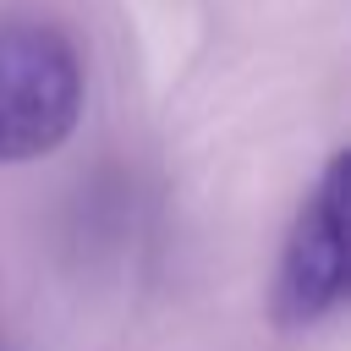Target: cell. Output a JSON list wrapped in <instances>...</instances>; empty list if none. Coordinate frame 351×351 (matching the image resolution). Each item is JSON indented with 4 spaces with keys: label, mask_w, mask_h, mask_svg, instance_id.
I'll return each instance as SVG.
<instances>
[{
    "label": "cell",
    "mask_w": 351,
    "mask_h": 351,
    "mask_svg": "<svg viewBox=\"0 0 351 351\" xmlns=\"http://www.w3.org/2000/svg\"><path fill=\"white\" fill-rule=\"evenodd\" d=\"M82 110V66L60 27L0 22V159H44Z\"/></svg>",
    "instance_id": "obj_1"
},
{
    "label": "cell",
    "mask_w": 351,
    "mask_h": 351,
    "mask_svg": "<svg viewBox=\"0 0 351 351\" xmlns=\"http://www.w3.org/2000/svg\"><path fill=\"white\" fill-rule=\"evenodd\" d=\"M340 296H346V154L329 159L324 181L313 186L291 230L274 307L285 324H318Z\"/></svg>",
    "instance_id": "obj_2"
}]
</instances>
